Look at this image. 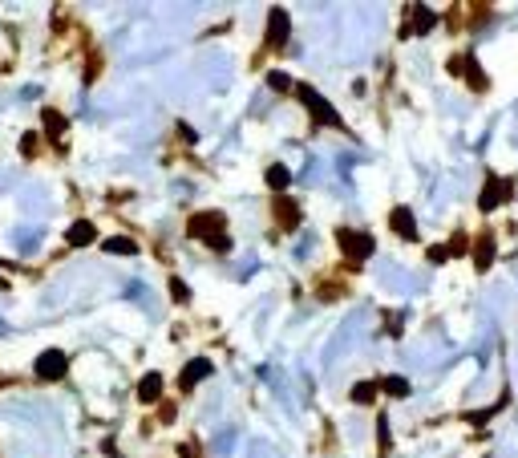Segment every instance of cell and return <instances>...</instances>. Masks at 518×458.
I'll use <instances>...</instances> for the list:
<instances>
[{
    "label": "cell",
    "instance_id": "obj_1",
    "mask_svg": "<svg viewBox=\"0 0 518 458\" xmlns=\"http://www.w3.org/2000/svg\"><path fill=\"white\" fill-rule=\"evenodd\" d=\"M186 231L195 235V239H203V243H211L215 252H223L231 239H227V219L219 215V211H199V215H190V224Z\"/></svg>",
    "mask_w": 518,
    "mask_h": 458
},
{
    "label": "cell",
    "instance_id": "obj_2",
    "mask_svg": "<svg viewBox=\"0 0 518 458\" xmlns=\"http://www.w3.org/2000/svg\"><path fill=\"white\" fill-rule=\"evenodd\" d=\"M296 97H300L304 106H308V114H312L316 122H324V126H336V130L345 126V122H341V114L332 110V101H328V97H320V93L312 90V86H296Z\"/></svg>",
    "mask_w": 518,
    "mask_h": 458
},
{
    "label": "cell",
    "instance_id": "obj_3",
    "mask_svg": "<svg viewBox=\"0 0 518 458\" xmlns=\"http://www.w3.org/2000/svg\"><path fill=\"white\" fill-rule=\"evenodd\" d=\"M510 191H515V183H510V179L486 175V186H482V195H478V207H482V211H494L498 203H506V199H510Z\"/></svg>",
    "mask_w": 518,
    "mask_h": 458
},
{
    "label": "cell",
    "instance_id": "obj_4",
    "mask_svg": "<svg viewBox=\"0 0 518 458\" xmlns=\"http://www.w3.org/2000/svg\"><path fill=\"white\" fill-rule=\"evenodd\" d=\"M336 239H341V252L352 256V260H369V256H373V239H369L365 231L341 228V231H336Z\"/></svg>",
    "mask_w": 518,
    "mask_h": 458
},
{
    "label": "cell",
    "instance_id": "obj_5",
    "mask_svg": "<svg viewBox=\"0 0 518 458\" xmlns=\"http://www.w3.org/2000/svg\"><path fill=\"white\" fill-rule=\"evenodd\" d=\"M65 369H69V357H65L61 349H49V353L37 357V377H41V381H61Z\"/></svg>",
    "mask_w": 518,
    "mask_h": 458
},
{
    "label": "cell",
    "instance_id": "obj_6",
    "mask_svg": "<svg viewBox=\"0 0 518 458\" xmlns=\"http://www.w3.org/2000/svg\"><path fill=\"white\" fill-rule=\"evenodd\" d=\"M203 377H211V361L207 357H195V361H186V369H182V377H178V389L182 394H190Z\"/></svg>",
    "mask_w": 518,
    "mask_h": 458
},
{
    "label": "cell",
    "instance_id": "obj_7",
    "mask_svg": "<svg viewBox=\"0 0 518 458\" xmlns=\"http://www.w3.org/2000/svg\"><path fill=\"white\" fill-rule=\"evenodd\" d=\"M284 41H288V12L271 8V16H267V49H284Z\"/></svg>",
    "mask_w": 518,
    "mask_h": 458
},
{
    "label": "cell",
    "instance_id": "obj_8",
    "mask_svg": "<svg viewBox=\"0 0 518 458\" xmlns=\"http://www.w3.org/2000/svg\"><path fill=\"white\" fill-rule=\"evenodd\" d=\"M388 228L397 231L401 239H409V243L417 239V224H413V211H409V207H393V211H388Z\"/></svg>",
    "mask_w": 518,
    "mask_h": 458
},
{
    "label": "cell",
    "instance_id": "obj_9",
    "mask_svg": "<svg viewBox=\"0 0 518 458\" xmlns=\"http://www.w3.org/2000/svg\"><path fill=\"white\" fill-rule=\"evenodd\" d=\"M138 402H146V406L162 402V373H146V377L138 381Z\"/></svg>",
    "mask_w": 518,
    "mask_h": 458
},
{
    "label": "cell",
    "instance_id": "obj_10",
    "mask_svg": "<svg viewBox=\"0 0 518 458\" xmlns=\"http://www.w3.org/2000/svg\"><path fill=\"white\" fill-rule=\"evenodd\" d=\"M41 126H45V134H49V142L65 146V142H61V138H65V118H61L57 110H41Z\"/></svg>",
    "mask_w": 518,
    "mask_h": 458
},
{
    "label": "cell",
    "instance_id": "obj_11",
    "mask_svg": "<svg viewBox=\"0 0 518 458\" xmlns=\"http://www.w3.org/2000/svg\"><path fill=\"white\" fill-rule=\"evenodd\" d=\"M494 264V235H478V243H474V268L478 272H486Z\"/></svg>",
    "mask_w": 518,
    "mask_h": 458
},
{
    "label": "cell",
    "instance_id": "obj_12",
    "mask_svg": "<svg viewBox=\"0 0 518 458\" xmlns=\"http://www.w3.org/2000/svg\"><path fill=\"white\" fill-rule=\"evenodd\" d=\"M65 239H69L73 248H86V243H93V239H97V228H93L89 219H77L73 228L65 231Z\"/></svg>",
    "mask_w": 518,
    "mask_h": 458
},
{
    "label": "cell",
    "instance_id": "obj_13",
    "mask_svg": "<svg viewBox=\"0 0 518 458\" xmlns=\"http://www.w3.org/2000/svg\"><path fill=\"white\" fill-rule=\"evenodd\" d=\"M275 219H280V228H296L300 224V207L292 199H275Z\"/></svg>",
    "mask_w": 518,
    "mask_h": 458
},
{
    "label": "cell",
    "instance_id": "obj_14",
    "mask_svg": "<svg viewBox=\"0 0 518 458\" xmlns=\"http://www.w3.org/2000/svg\"><path fill=\"white\" fill-rule=\"evenodd\" d=\"M263 179H267L271 191H288V186H292V171H288L284 162H275V167H267V175H263Z\"/></svg>",
    "mask_w": 518,
    "mask_h": 458
},
{
    "label": "cell",
    "instance_id": "obj_15",
    "mask_svg": "<svg viewBox=\"0 0 518 458\" xmlns=\"http://www.w3.org/2000/svg\"><path fill=\"white\" fill-rule=\"evenodd\" d=\"M348 398H352L356 406H373V402H377V381H356Z\"/></svg>",
    "mask_w": 518,
    "mask_h": 458
},
{
    "label": "cell",
    "instance_id": "obj_16",
    "mask_svg": "<svg viewBox=\"0 0 518 458\" xmlns=\"http://www.w3.org/2000/svg\"><path fill=\"white\" fill-rule=\"evenodd\" d=\"M409 12H413V33H430L433 25H437V12L426 8V4L421 8H409Z\"/></svg>",
    "mask_w": 518,
    "mask_h": 458
},
{
    "label": "cell",
    "instance_id": "obj_17",
    "mask_svg": "<svg viewBox=\"0 0 518 458\" xmlns=\"http://www.w3.org/2000/svg\"><path fill=\"white\" fill-rule=\"evenodd\" d=\"M101 248H106L110 256H134V252H138V243H134V239H126V235H114V239H106Z\"/></svg>",
    "mask_w": 518,
    "mask_h": 458
},
{
    "label": "cell",
    "instance_id": "obj_18",
    "mask_svg": "<svg viewBox=\"0 0 518 458\" xmlns=\"http://www.w3.org/2000/svg\"><path fill=\"white\" fill-rule=\"evenodd\" d=\"M377 389L388 394V398H405V394H409V381H405V377H381Z\"/></svg>",
    "mask_w": 518,
    "mask_h": 458
},
{
    "label": "cell",
    "instance_id": "obj_19",
    "mask_svg": "<svg viewBox=\"0 0 518 458\" xmlns=\"http://www.w3.org/2000/svg\"><path fill=\"white\" fill-rule=\"evenodd\" d=\"M267 86H271V90H280V93L296 90V86H292V77H288V73H280V69H271V73H267Z\"/></svg>",
    "mask_w": 518,
    "mask_h": 458
},
{
    "label": "cell",
    "instance_id": "obj_20",
    "mask_svg": "<svg viewBox=\"0 0 518 458\" xmlns=\"http://www.w3.org/2000/svg\"><path fill=\"white\" fill-rule=\"evenodd\" d=\"M466 73H470V86H474V90H486V77H482V69H478L474 57H466Z\"/></svg>",
    "mask_w": 518,
    "mask_h": 458
},
{
    "label": "cell",
    "instance_id": "obj_21",
    "mask_svg": "<svg viewBox=\"0 0 518 458\" xmlns=\"http://www.w3.org/2000/svg\"><path fill=\"white\" fill-rule=\"evenodd\" d=\"M171 296L178 300V304H186V300H190V292H186V284H182L178 276H171Z\"/></svg>",
    "mask_w": 518,
    "mask_h": 458
},
{
    "label": "cell",
    "instance_id": "obj_22",
    "mask_svg": "<svg viewBox=\"0 0 518 458\" xmlns=\"http://www.w3.org/2000/svg\"><path fill=\"white\" fill-rule=\"evenodd\" d=\"M445 248H449V256H466V235H454Z\"/></svg>",
    "mask_w": 518,
    "mask_h": 458
},
{
    "label": "cell",
    "instance_id": "obj_23",
    "mask_svg": "<svg viewBox=\"0 0 518 458\" xmlns=\"http://www.w3.org/2000/svg\"><path fill=\"white\" fill-rule=\"evenodd\" d=\"M449 260V248L441 243V248H430V264H445Z\"/></svg>",
    "mask_w": 518,
    "mask_h": 458
},
{
    "label": "cell",
    "instance_id": "obj_24",
    "mask_svg": "<svg viewBox=\"0 0 518 458\" xmlns=\"http://www.w3.org/2000/svg\"><path fill=\"white\" fill-rule=\"evenodd\" d=\"M37 142H41L37 134H25V154H37Z\"/></svg>",
    "mask_w": 518,
    "mask_h": 458
}]
</instances>
